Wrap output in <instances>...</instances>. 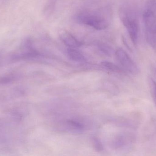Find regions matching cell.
<instances>
[{
	"label": "cell",
	"mask_w": 156,
	"mask_h": 156,
	"mask_svg": "<svg viewBox=\"0 0 156 156\" xmlns=\"http://www.w3.org/2000/svg\"><path fill=\"white\" fill-rule=\"evenodd\" d=\"M146 38L148 45L156 50V1H147L143 13Z\"/></svg>",
	"instance_id": "2"
},
{
	"label": "cell",
	"mask_w": 156,
	"mask_h": 156,
	"mask_svg": "<svg viewBox=\"0 0 156 156\" xmlns=\"http://www.w3.org/2000/svg\"><path fill=\"white\" fill-rule=\"evenodd\" d=\"M75 18L80 24L93 27L96 30L106 29L110 24L108 19L101 12L82 11L78 13Z\"/></svg>",
	"instance_id": "3"
},
{
	"label": "cell",
	"mask_w": 156,
	"mask_h": 156,
	"mask_svg": "<svg viewBox=\"0 0 156 156\" xmlns=\"http://www.w3.org/2000/svg\"><path fill=\"white\" fill-rule=\"evenodd\" d=\"M95 143L94 144V146L95 147V148L97 150H99V151H101V150L103 149L102 146L101 144V143L98 141H95Z\"/></svg>",
	"instance_id": "10"
},
{
	"label": "cell",
	"mask_w": 156,
	"mask_h": 156,
	"mask_svg": "<svg viewBox=\"0 0 156 156\" xmlns=\"http://www.w3.org/2000/svg\"><path fill=\"white\" fill-rule=\"evenodd\" d=\"M60 38L62 42L68 48H76L82 45V43L69 32L64 31L60 34Z\"/></svg>",
	"instance_id": "5"
},
{
	"label": "cell",
	"mask_w": 156,
	"mask_h": 156,
	"mask_svg": "<svg viewBox=\"0 0 156 156\" xmlns=\"http://www.w3.org/2000/svg\"><path fill=\"white\" fill-rule=\"evenodd\" d=\"M149 85L150 87V93L153 100L156 106V82L155 80L150 78L149 79Z\"/></svg>",
	"instance_id": "9"
},
{
	"label": "cell",
	"mask_w": 156,
	"mask_h": 156,
	"mask_svg": "<svg viewBox=\"0 0 156 156\" xmlns=\"http://www.w3.org/2000/svg\"><path fill=\"white\" fill-rule=\"evenodd\" d=\"M101 64L104 67L111 71L117 72V73H121L122 71V70L120 67L112 62H109V61H103Z\"/></svg>",
	"instance_id": "8"
},
{
	"label": "cell",
	"mask_w": 156,
	"mask_h": 156,
	"mask_svg": "<svg viewBox=\"0 0 156 156\" xmlns=\"http://www.w3.org/2000/svg\"><path fill=\"white\" fill-rule=\"evenodd\" d=\"M120 18L126 28L130 38L134 45L138 41L139 18L137 6L132 2H126L121 6Z\"/></svg>",
	"instance_id": "1"
},
{
	"label": "cell",
	"mask_w": 156,
	"mask_h": 156,
	"mask_svg": "<svg viewBox=\"0 0 156 156\" xmlns=\"http://www.w3.org/2000/svg\"><path fill=\"white\" fill-rule=\"evenodd\" d=\"M67 53L69 58L73 61L82 63L85 62L86 60L84 56L76 48H68Z\"/></svg>",
	"instance_id": "7"
},
{
	"label": "cell",
	"mask_w": 156,
	"mask_h": 156,
	"mask_svg": "<svg viewBox=\"0 0 156 156\" xmlns=\"http://www.w3.org/2000/svg\"><path fill=\"white\" fill-rule=\"evenodd\" d=\"M115 56L119 63L128 72L133 75H136L139 73V69L137 65L123 49H117L115 51Z\"/></svg>",
	"instance_id": "4"
},
{
	"label": "cell",
	"mask_w": 156,
	"mask_h": 156,
	"mask_svg": "<svg viewBox=\"0 0 156 156\" xmlns=\"http://www.w3.org/2000/svg\"><path fill=\"white\" fill-rule=\"evenodd\" d=\"M64 127L69 131L73 132H81L83 130V126L82 124L72 120H67L64 123Z\"/></svg>",
	"instance_id": "6"
}]
</instances>
